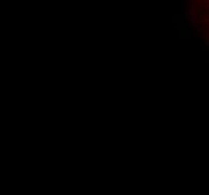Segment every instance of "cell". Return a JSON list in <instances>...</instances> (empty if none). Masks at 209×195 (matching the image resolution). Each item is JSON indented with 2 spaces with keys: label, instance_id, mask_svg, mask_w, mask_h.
I'll return each instance as SVG.
<instances>
[{
  "label": "cell",
  "instance_id": "1",
  "mask_svg": "<svg viewBox=\"0 0 209 195\" xmlns=\"http://www.w3.org/2000/svg\"><path fill=\"white\" fill-rule=\"evenodd\" d=\"M179 30L182 32V35H181V39H188V38H191L190 30H188V29H185V26H182V27H179Z\"/></svg>",
  "mask_w": 209,
  "mask_h": 195
},
{
  "label": "cell",
  "instance_id": "2",
  "mask_svg": "<svg viewBox=\"0 0 209 195\" xmlns=\"http://www.w3.org/2000/svg\"><path fill=\"white\" fill-rule=\"evenodd\" d=\"M205 44H206V47H209V35H208V32L205 33Z\"/></svg>",
  "mask_w": 209,
  "mask_h": 195
}]
</instances>
